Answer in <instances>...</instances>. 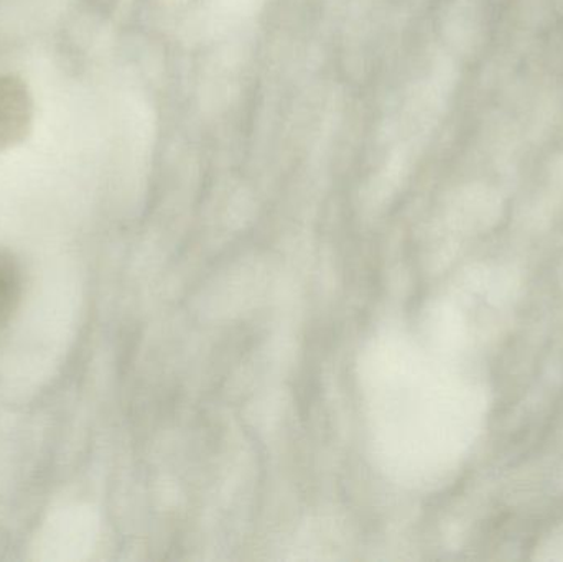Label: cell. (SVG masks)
I'll return each mask as SVG.
<instances>
[{
  "label": "cell",
  "instance_id": "obj_2",
  "mask_svg": "<svg viewBox=\"0 0 563 562\" xmlns=\"http://www.w3.org/2000/svg\"><path fill=\"white\" fill-rule=\"evenodd\" d=\"M22 271L9 251L0 247V327L12 319L22 297Z\"/></svg>",
  "mask_w": 563,
  "mask_h": 562
},
{
  "label": "cell",
  "instance_id": "obj_1",
  "mask_svg": "<svg viewBox=\"0 0 563 562\" xmlns=\"http://www.w3.org/2000/svg\"><path fill=\"white\" fill-rule=\"evenodd\" d=\"M33 101L22 79L0 76V152L25 141L32 129Z\"/></svg>",
  "mask_w": 563,
  "mask_h": 562
}]
</instances>
